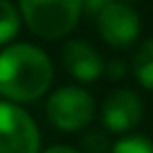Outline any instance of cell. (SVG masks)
Masks as SVG:
<instances>
[{
  "instance_id": "1",
  "label": "cell",
  "mask_w": 153,
  "mask_h": 153,
  "mask_svg": "<svg viewBox=\"0 0 153 153\" xmlns=\"http://www.w3.org/2000/svg\"><path fill=\"white\" fill-rule=\"evenodd\" d=\"M53 82V65L34 44H13L0 53V94L15 103L42 97Z\"/></svg>"
},
{
  "instance_id": "2",
  "label": "cell",
  "mask_w": 153,
  "mask_h": 153,
  "mask_svg": "<svg viewBox=\"0 0 153 153\" xmlns=\"http://www.w3.org/2000/svg\"><path fill=\"white\" fill-rule=\"evenodd\" d=\"M19 9L36 36L57 40L76 27L82 15V0H19Z\"/></svg>"
},
{
  "instance_id": "3",
  "label": "cell",
  "mask_w": 153,
  "mask_h": 153,
  "mask_svg": "<svg viewBox=\"0 0 153 153\" xmlns=\"http://www.w3.org/2000/svg\"><path fill=\"white\" fill-rule=\"evenodd\" d=\"M46 115L51 124L63 132H76L90 124L94 115L92 97L78 86H63L51 94L46 103Z\"/></svg>"
},
{
  "instance_id": "4",
  "label": "cell",
  "mask_w": 153,
  "mask_h": 153,
  "mask_svg": "<svg viewBox=\"0 0 153 153\" xmlns=\"http://www.w3.org/2000/svg\"><path fill=\"white\" fill-rule=\"evenodd\" d=\"M40 132L36 122L17 105L0 101V153H38Z\"/></svg>"
},
{
  "instance_id": "5",
  "label": "cell",
  "mask_w": 153,
  "mask_h": 153,
  "mask_svg": "<svg viewBox=\"0 0 153 153\" xmlns=\"http://www.w3.org/2000/svg\"><path fill=\"white\" fill-rule=\"evenodd\" d=\"M101 38L113 48H126L138 38L140 21L132 7L126 2H111L97 15Z\"/></svg>"
},
{
  "instance_id": "6",
  "label": "cell",
  "mask_w": 153,
  "mask_h": 153,
  "mask_svg": "<svg viewBox=\"0 0 153 153\" xmlns=\"http://www.w3.org/2000/svg\"><path fill=\"white\" fill-rule=\"evenodd\" d=\"M143 115V103L132 90H115L103 103V124L111 132H128L132 130Z\"/></svg>"
},
{
  "instance_id": "7",
  "label": "cell",
  "mask_w": 153,
  "mask_h": 153,
  "mask_svg": "<svg viewBox=\"0 0 153 153\" xmlns=\"http://www.w3.org/2000/svg\"><path fill=\"white\" fill-rule=\"evenodd\" d=\"M65 69L80 82H92L105 71L101 55L84 40H71L63 48Z\"/></svg>"
},
{
  "instance_id": "8",
  "label": "cell",
  "mask_w": 153,
  "mask_h": 153,
  "mask_svg": "<svg viewBox=\"0 0 153 153\" xmlns=\"http://www.w3.org/2000/svg\"><path fill=\"white\" fill-rule=\"evenodd\" d=\"M132 69H134V76L140 82V86L153 90V38L145 40L140 44V48L134 55Z\"/></svg>"
},
{
  "instance_id": "9",
  "label": "cell",
  "mask_w": 153,
  "mask_h": 153,
  "mask_svg": "<svg viewBox=\"0 0 153 153\" xmlns=\"http://www.w3.org/2000/svg\"><path fill=\"white\" fill-rule=\"evenodd\" d=\"M21 19L17 9L9 2V0H0V44L13 40L19 32Z\"/></svg>"
},
{
  "instance_id": "10",
  "label": "cell",
  "mask_w": 153,
  "mask_h": 153,
  "mask_svg": "<svg viewBox=\"0 0 153 153\" xmlns=\"http://www.w3.org/2000/svg\"><path fill=\"white\" fill-rule=\"evenodd\" d=\"M111 153H153V143L145 136H124L113 145Z\"/></svg>"
},
{
  "instance_id": "11",
  "label": "cell",
  "mask_w": 153,
  "mask_h": 153,
  "mask_svg": "<svg viewBox=\"0 0 153 153\" xmlns=\"http://www.w3.org/2000/svg\"><path fill=\"white\" fill-rule=\"evenodd\" d=\"M82 147L88 153H107L109 151V138L101 130H90L82 136Z\"/></svg>"
},
{
  "instance_id": "12",
  "label": "cell",
  "mask_w": 153,
  "mask_h": 153,
  "mask_svg": "<svg viewBox=\"0 0 153 153\" xmlns=\"http://www.w3.org/2000/svg\"><path fill=\"white\" fill-rule=\"evenodd\" d=\"M111 2L113 0H82V13H86L88 17H97Z\"/></svg>"
},
{
  "instance_id": "13",
  "label": "cell",
  "mask_w": 153,
  "mask_h": 153,
  "mask_svg": "<svg viewBox=\"0 0 153 153\" xmlns=\"http://www.w3.org/2000/svg\"><path fill=\"white\" fill-rule=\"evenodd\" d=\"M124 71H126V67H124V63L122 61H111V65H107V74L111 76V78H122L124 76Z\"/></svg>"
},
{
  "instance_id": "14",
  "label": "cell",
  "mask_w": 153,
  "mask_h": 153,
  "mask_svg": "<svg viewBox=\"0 0 153 153\" xmlns=\"http://www.w3.org/2000/svg\"><path fill=\"white\" fill-rule=\"evenodd\" d=\"M44 153H78V151H76V149H71V147L59 145V147H51V149H46Z\"/></svg>"
},
{
  "instance_id": "15",
  "label": "cell",
  "mask_w": 153,
  "mask_h": 153,
  "mask_svg": "<svg viewBox=\"0 0 153 153\" xmlns=\"http://www.w3.org/2000/svg\"><path fill=\"white\" fill-rule=\"evenodd\" d=\"M120 2H132V0H120Z\"/></svg>"
}]
</instances>
